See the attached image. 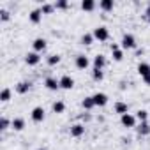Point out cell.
Returning a JSON list of instances; mask_svg holds the SVG:
<instances>
[{
    "label": "cell",
    "mask_w": 150,
    "mask_h": 150,
    "mask_svg": "<svg viewBox=\"0 0 150 150\" xmlns=\"http://www.w3.org/2000/svg\"><path fill=\"white\" fill-rule=\"evenodd\" d=\"M92 97H94L96 106H106V104H108V96L103 94V92H97V94H94Z\"/></svg>",
    "instance_id": "cell-8"
},
{
    "label": "cell",
    "mask_w": 150,
    "mask_h": 150,
    "mask_svg": "<svg viewBox=\"0 0 150 150\" xmlns=\"http://www.w3.org/2000/svg\"><path fill=\"white\" fill-rule=\"evenodd\" d=\"M9 125H13V122H9V118H6V117L0 118V129H2V131H6Z\"/></svg>",
    "instance_id": "cell-26"
},
{
    "label": "cell",
    "mask_w": 150,
    "mask_h": 150,
    "mask_svg": "<svg viewBox=\"0 0 150 150\" xmlns=\"http://www.w3.org/2000/svg\"><path fill=\"white\" fill-rule=\"evenodd\" d=\"M138 134H139V136H146V134H150V125H148V122H141V124H139V127H138Z\"/></svg>",
    "instance_id": "cell-16"
},
{
    "label": "cell",
    "mask_w": 150,
    "mask_h": 150,
    "mask_svg": "<svg viewBox=\"0 0 150 150\" xmlns=\"http://www.w3.org/2000/svg\"><path fill=\"white\" fill-rule=\"evenodd\" d=\"M64 110H65V104H64L62 101L53 103V111H55V113H64Z\"/></svg>",
    "instance_id": "cell-22"
},
{
    "label": "cell",
    "mask_w": 150,
    "mask_h": 150,
    "mask_svg": "<svg viewBox=\"0 0 150 150\" xmlns=\"http://www.w3.org/2000/svg\"><path fill=\"white\" fill-rule=\"evenodd\" d=\"M113 58H115L117 62H120V60L124 58V53H122V50H118V48H117V50H113Z\"/></svg>",
    "instance_id": "cell-30"
},
{
    "label": "cell",
    "mask_w": 150,
    "mask_h": 150,
    "mask_svg": "<svg viewBox=\"0 0 150 150\" xmlns=\"http://www.w3.org/2000/svg\"><path fill=\"white\" fill-rule=\"evenodd\" d=\"M85 134V125L83 124H74L72 127H71V136L72 138H80V136H83Z\"/></svg>",
    "instance_id": "cell-4"
},
{
    "label": "cell",
    "mask_w": 150,
    "mask_h": 150,
    "mask_svg": "<svg viewBox=\"0 0 150 150\" xmlns=\"http://www.w3.org/2000/svg\"><path fill=\"white\" fill-rule=\"evenodd\" d=\"M92 41H94V34H85L83 37H81V44H92Z\"/></svg>",
    "instance_id": "cell-27"
},
{
    "label": "cell",
    "mask_w": 150,
    "mask_h": 150,
    "mask_svg": "<svg viewBox=\"0 0 150 150\" xmlns=\"http://www.w3.org/2000/svg\"><path fill=\"white\" fill-rule=\"evenodd\" d=\"M136 118H138L139 122H146V118H148V111H146V110H139V111H136Z\"/></svg>",
    "instance_id": "cell-23"
},
{
    "label": "cell",
    "mask_w": 150,
    "mask_h": 150,
    "mask_svg": "<svg viewBox=\"0 0 150 150\" xmlns=\"http://www.w3.org/2000/svg\"><path fill=\"white\" fill-rule=\"evenodd\" d=\"M0 18H2V21H7L9 20V11L2 9V11H0Z\"/></svg>",
    "instance_id": "cell-32"
},
{
    "label": "cell",
    "mask_w": 150,
    "mask_h": 150,
    "mask_svg": "<svg viewBox=\"0 0 150 150\" xmlns=\"http://www.w3.org/2000/svg\"><path fill=\"white\" fill-rule=\"evenodd\" d=\"M115 111L120 113V115H125V113L129 111V106H127L125 103H117V104H115Z\"/></svg>",
    "instance_id": "cell-17"
},
{
    "label": "cell",
    "mask_w": 150,
    "mask_h": 150,
    "mask_svg": "<svg viewBox=\"0 0 150 150\" xmlns=\"http://www.w3.org/2000/svg\"><path fill=\"white\" fill-rule=\"evenodd\" d=\"M9 99H11V90H9V88H4L2 94H0V101H2V103H7Z\"/></svg>",
    "instance_id": "cell-24"
},
{
    "label": "cell",
    "mask_w": 150,
    "mask_h": 150,
    "mask_svg": "<svg viewBox=\"0 0 150 150\" xmlns=\"http://www.w3.org/2000/svg\"><path fill=\"white\" fill-rule=\"evenodd\" d=\"M23 127H25V120L23 118H14L13 120V129L14 131H23Z\"/></svg>",
    "instance_id": "cell-19"
},
{
    "label": "cell",
    "mask_w": 150,
    "mask_h": 150,
    "mask_svg": "<svg viewBox=\"0 0 150 150\" xmlns=\"http://www.w3.org/2000/svg\"><path fill=\"white\" fill-rule=\"evenodd\" d=\"M104 64H106L104 55H97V57L94 58V69H103V67H104Z\"/></svg>",
    "instance_id": "cell-15"
},
{
    "label": "cell",
    "mask_w": 150,
    "mask_h": 150,
    "mask_svg": "<svg viewBox=\"0 0 150 150\" xmlns=\"http://www.w3.org/2000/svg\"><path fill=\"white\" fill-rule=\"evenodd\" d=\"M44 85H46L48 90H58V88H60V80H55V78L48 76V78L44 80Z\"/></svg>",
    "instance_id": "cell-7"
},
{
    "label": "cell",
    "mask_w": 150,
    "mask_h": 150,
    "mask_svg": "<svg viewBox=\"0 0 150 150\" xmlns=\"http://www.w3.org/2000/svg\"><path fill=\"white\" fill-rule=\"evenodd\" d=\"M25 62H27L28 65H37V64L41 62V57H39V53H35V51H30V53H27V57H25Z\"/></svg>",
    "instance_id": "cell-6"
},
{
    "label": "cell",
    "mask_w": 150,
    "mask_h": 150,
    "mask_svg": "<svg viewBox=\"0 0 150 150\" xmlns=\"http://www.w3.org/2000/svg\"><path fill=\"white\" fill-rule=\"evenodd\" d=\"M120 122H122L124 127H134L136 125V117L131 115V113H125V115L120 117Z\"/></svg>",
    "instance_id": "cell-3"
},
{
    "label": "cell",
    "mask_w": 150,
    "mask_h": 150,
    "mask_svg": "<svg viewBox=\"0 0 150 150\" xmlns=\"http://www.w3.org/2000/svg\"><path fill=\"white\" fill-rule=\"evenodd\" d=\"M28 18H30V21H32V23H39V21H41V18H42V11H41V9H34V11H30Z\"/></svg>",
    "instance_id": "cell-13"
},
{
    "label": "cell",
    "mask_w": 150,
    "mask_h": 150,
    "mask_svg": "<svg viewBox=\"0 0 150 150\" xmlns=\"http://www.w3.org/2000/svg\"><path fill=\"white\" fill-rule=\"evenodd\" d=\"M145 20L150 23V7H146V11H145Z\"/></svg>",
    "instance_id": "cell-33"
},
{
    "label": "cell",
    "mask_w": 150,
    "mask_h": 150,
    "mask_svg": "<svg viewBox=\"0 0 150 150\" xmlns=\"http://www.w3.org/2000/svg\"><path fill=\"white\" fill-rule=\"evenodd\" d=\"M67 7H69V2H65V0H58L55 4V9H67Z\"/></svg>",
    "instance_id": "cell-31"
},
{
    "label": "cell",
    "mask_w": 150,
    "mask_h": 150,
    "mask_svg": "<svg viewBox=\"0 0 150 150\" xmlns=\"http://www.w3.org/2000/svg\"><path fill=\"white\" fill-rule=\"evenodd\" d=\"M92 78H94L96 81H101V80L104 78V74H103V69H94V72H92Z\"/></svg>",
    "instance_id": "cell-25"
},
{
    "label": "cell",
    "mask_w": 150,
    "mask_h": 150,
    "mask_svg": "<svg viewBox=\"0 0 150 150\" xmlns=\"http://www.w3.org/2000/svg\"><path fill=\"white\" fill-rule=\"evenodd\" d=\"M101 9L103 11H111L113 9V0H101Z\"/></svg>",
    "instance_id": "cell-21"
},
{
    "label": "cell",
    "mask_w": 150,
    "mask_h": 150,
    "mask_svg": "<svg viewBox=\"0 0 150 150\" xmlns=\"http://www.w3.org/2000/svg\"><path fill=\"white\" fill-rule=\"evenodd\" d=\"M32 120L34 122H42L44 120V110L41 106H37V108L32 110Z\"/></svg>",
    "instance_id": "cell-10"
},
{
    "label": "cell",
    "mask_w": 150,
    "mask_h": 150,
    "mask_svg": "<svg viewBox=\"0 0 150 150\" xmlns=\"http://www.w3.org/2000/svg\"><path fill=\"white\" fill-rule=\"evenodd\" d=\"M30 90V83L28 81H20L18 85H16V92L18 94H27Z\"/></svg>",
    "instance_id": "cell-14"
},
{
    "label": "cell",
    "mask_w": 150,
    "mask_h": 150,
    "mask_svg": "<svg viewBox=\"0 0 150 150\" xmlns=\"http://www.w3.org/2000/svg\"><path fill=\"white\" fill-rule=\"evenodd\" d=\"M110 37V32L106 27H96L94 28V39H99V41H108Z\"/></svg>",
    "instance_id": "cell-1"
},
{
    "label": "cell",
    "mask_w": 150,
    "mask_h": 150,
    "mask_svg": "<svg viewBox=\"0 0 150 150\" xmlns=\"http://www.w3.org/2000/svg\"><path fill=\"white\" fill-rule=\"evenodd\" d=\"M53 9H55V6H51V4H42V7H41L42 14H50Z\"/></svg>",
    "instance_id": "cell-29"
},
{
    "label": "cell",
    "mask_w": 150,
    "mask_h": 150,
    "mask_svg": "<svg viewBox=\"0 0 150 150\" xmlns=\"http://www.w3.org/2000/svg\"><path fill=\"white\" fill-rule=\"evenodd\" d=\"M37 150H46V148H37Z\"/></svg>",
    "instance_id": "cell-34"
},
{
    "label": "cell",
    "mask_w": 150,
    "mask_h": 150,
    "mask_svg": "<svg viewBox=\"0 0 150 150\" xmlns=\"http://www.w3.org/2000/svg\"><path fill=\"white\" fill-rule=\"evenodd\" d=\"M94 7H96L94 0H83V2H81V9L83 11H94Z\"/></svg>",
    "instance_id": "cell-18"
},
{
    "label": "cell",
    "mask_w": 150,
    "mask_h": 150,
    "mask_svg": "<svg viewBox=\"0 0 150 150\" xmlns=\"http://www.w3.org/2000/svg\"><path fill=\"white\" fill-rule=\"evenodd\" d=\"M32 46H34L35 53H39V51H44V50H46V39H42V37H37V39L32 42Z\"/></svg>",
    "instance_id": "cell-11"
},
{
    "label": "cell",
    "mask_w": 150,
    "mask_h": 150,
    "mask_svg": "<svg viewBox=\"0 0 150 150\" xmlns=\"http://www.w3.org/2000/svg\"><path fill=\"white\" fill-rule=\"evenodd\" d=\"M88 65H90L88 57H85V55H78V57H76V67H78V69H87Z\"/></svg>",
    "instance_id": "cell-9"
},
{
    "label": "cell",
    "mask_w": 150,
    "mask_h": 150,
    "mask_svg": "<svg viewBox=\"0 0 150 150\" xmlns=\"http://www.w3.org/2000/svg\"><path fill=\"white\" fill-rule=\"evenodd\" d=\"M72 87H74V80H72L71 76H67V74H65V76L60 78V88H64V90H71Z\"/></svg>",
    "instance_id": "cell-5"
},
{
    "label": "cell",
    "mask_w": 150,
    "mask_h": 150,
    "mask_svg": "<svg viewBox=\"0 0 150 150\" xmlns=\"http://www.w3.org/2000/svg\"><path fill=\"white\" fill-rule=\"evenodd\" d=\"M138 72H139V76H141L143 80L148 78V76H150V65L145 64V62H141V64L138 65Z\"/></svg>",
    "instance_id": "cell-12"
},
{
    "label": "cell",
    "mask_w": 150,
    "mask_h": 150,
    "mask_svg": "<svg viewBox=\"0 0 150 150\" xmlns=\"http://www.w3.org/2000/svg\"><path fill=\"white\" fill-rule=\"evenodd\" d=\"M81 106H83L85 110H92V108L96 106V103H94V97H85V99H83V103H81Z\"/></svg>",
    "instance_id": "cell-20"
},
{
    "label": "cell",
    "mask_w": 150,
    "mask_h": 150,
    "mask_svg": "<svg viewBox=\"0 0 150 150\" xmlns=\"http://www.w3.org/2000/svg\"><path fill=\"white\" fill-rule=\"evenodd\" d=\"M122 48H125V50H132V48H136V39H134V35L125 34V35L122 37Z\"/></svg>",
    "instance_id": "cell-2"
},
{
    "label": "cell",
    "mask_w": 150,
    "mask_h": 150,
    "mask_svg": "<svg viewBox=\"0 0 150 150\" xmlns=\"http://www.w3.org/2000/svg\"><path fill=\"white\" fill-rule=\"evenodd\" d=\"M60 62V55H50L48 57V65H57Z\"/></svg>",
    "instance_id": "cell-28"
}]
</instances>
